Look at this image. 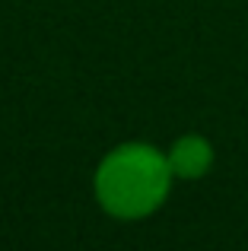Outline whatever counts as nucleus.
<instances>
[{
    "label": "nucleus",
    "instance_id": "obj_1",
    "mask_svg": "<svg viewBox=\"0 0 248 251\" xmlns=\"http://www.w3.org/2000/svg\"><path fill=\"white\" fill-rule=\"evenodd\" d=\"M172 178L169 156L147 143H124L102 159L96 172V197L112 216L140 220L166 201Z\"/></svg>",
    "mask_w": 248,
    "mask_h": 251
},
{
    "label": "nucleus",
    "instance_id": "obj_2",
    "mask_svg": "<svg viewBox=\"0 0 248 251\" xmlns=\"http://www.w3.org/2000/svg\"><path fill=\"white\" fill-rule=\"evenodd\" d=\"M169 166H172L175 178H188V181L204 178L207 169L213 166V147L204 137L188 134V137H181V140L172 143V150H169Z\"/></svg>",
    "mask_w": 248,
    "mask_h": 251
}]
</instances>
